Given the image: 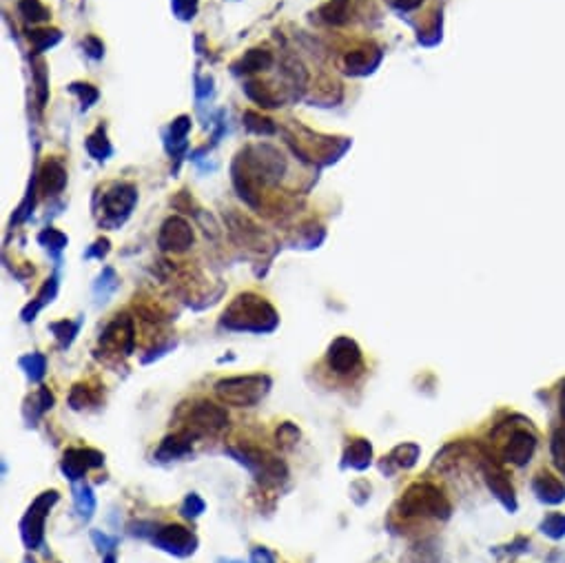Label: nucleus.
<instances>
[{
    "mask_svg": "<svg viewBox=\"0 0 565 563\" xmlns=\"http://www.w3.org/2000/svg\"><path fill=\"white\" fill-rule=\"evenodd\" d=\"M158 244L162 251L182 253L193 244V229H191V225L182 218H169L160 229Z\"/></svg>",
    "mask_w": 565,
    "mask_h": 563,
    "instance_id": "8",
    "label": "nucleus"
},
{
    "mask_svg": "<svg viewBox=\"0 0 565 563\" xmlns=\"http://www.w3.org/2000/svg\"><path fill=\"white\" fill-rule=\"evenodd\" d=\"M153 541L162 550H166V553H173L177 557H186L196 550V536L182 526H164L162 530L156 532Z\"/></svg>",
    "mask_w": 565,
    "mask_h": 563,
    "instance_id": "10",
    "label": "nucleus"
},
{
    "mask_svg": "<svg viewBox=\"0 0 565 563\" xmlns=\"http://www.w3.org/2000/svg\"><path fill=\"white\" fill-rule=\"evenodd\" d=\"M133 200H135V195H133V189L131 187H118L115 191H111L107 195V211L113 213V215H120V213H126L129 208L133 206Z\"/></svg>",
    "mask_w": 565,
    "mask_h": 563,
    "instance_id": "18",
    "label": "nucleus"
},
{
    "mask_svg": "<svg viewBox=\"0 0 565 563\" xmlns=\"http://www.w3.org/2000/svg\"><path fill=\"white\" fill-rule=\"evenodd\" d=\"M230 455L237 457V459L247 466L249 470H253L258 475L260 481L268 483V486H277L286 479V466L281 464L277 457L268 455L264 450L258 448H242V450H230Z\"/></svg>",
    "mask_w": 565,
    "mask_h": 563,
    "instance_id": "5",
    "label": "nucleus"
},
{
    "mask_svg": "<svg viewBox=\"0 0 565 563\" xmlns=\"http://www.w3.org/2000/svg\"><path fill=\"white\" fill-rule=\"evenodd\" d=\"M298 439H300V430L295 428L293 424L286 422V424H281V426L277 428V441H279L284 448H291Z\"/></svg>",
    "mask_w": 565,
    "mask_h": 563,
    "instance_id": "28",
    "label": "nucleus"
},
{
    "mask_svg": "<svg viewBox=\"0 0 565 563\" xmlns=\"http://www.w3.org/2000/svg\"><path fill=\"white\" fill-rule=\"evenodd\" d=\"M94 541L100 546V550H111L115 546V539H109L107 534H100V532H94Z\"/></svg>",
    "mask_w": 565,
    "mask_h": 563,
    "instance_id": "33",
    "label": "nucleus"
},
{
    "mask_svg": "<svg viewBox=\"0 0 565 563\" xmlns=\"http://www.w3.org/2000/svg\"><path fill=\"white\" fill-rule=\"evenodd\" d=\"M24 369H27V375L31 382H41V379L45 377V369H47V359L43 355H38V352H31L29 357H24L20 362Z\"/></svg>",
    "mask_w": 565,
    "mask_h": 563,
    "instance_id": "23",
    "label": "nucleus"
},
{
    "mask_svg": "<svg viewBox=\"0 0 565 563\" xmlns=\"http://www.w3.org/2000/svg\"><path fill=\"white\" fill-rule=\"evenodd\" d=\"M534 448H536L534 435H530L528 430H517V433L510 435L508 446L504 450V457H506V462H510V464L523 466V464L530 462V457L534 455Z\"/></svg>",
    "mask_w": 565,
    "mask_h": 563,
    "instance_id": "12",
    "label": "nucleus"
},
{
    "mask_svg": "<svg viewBox=\"0 0 565 563\" xmlns=\"http://www.w3.org/2000/svg\"><path fill=\"white\" fill-rule=\"evenodd\" d=\"M419 459V446L417 443H402V446H397L390 455V462L397 464L399 468H410L415 466Z\"/></svg>",
    "mask_w": 565,
    "mask_h": 563,
    "instance_id": "19",
    "label": "nucleus"
},
{
    "mask_svg": "<svg viewBox=\"0 0 565 563\" xmlns=\"http://www.w3.org/2000/svg\"><path fill=\"white\" fill-rule=\"evenodd\" d=\"M182 513H184L186 517H198L200 513H204V501L200 499L198 494H189L186 499H184Z\"/></svg>",
    "mask_w": 565,
    "mask_h": 563,
    "instance_id": "30",
    "label": "nucleus"
},
{
    "mask_svg": "<svg viewBox=\"0 0 565 563\" xmlns=\"http://www.w3.org/2000/svg\"><path fill=\"white\" fill-rule=\"evenodd\" d=\"M20 9H22V14L31 18V20H43L47 18V9L38 3V0H22L20 3Z\"/></svg>",
    "mask_w": 565,
    "mask_h": 563,
    "instance_id": "29",
    "label": "nucleus"
},
{
    "mask_svg": "<svg viewBox=\"0 0 565 563\" xmlns=\"http://www.w3.org/2000/svg\"><path fill=\"white\" fill-rule=\"evenodd\" d=\"M532 488H534L538 499L545 501V504H561L565 499V486L557 477H552L548 473L538 475L532 483Z\"/></svg>",
    "mask_w": 565,
    "mask_h": 563,
    "instance_id": "14",
    "label": "nucleus"
},
{
    "mask_svg": "<svg viewBox=\"0 0 565 563\" xmlns=\"http://www.w3.org/2000/svg\"><path fill=\"white\" fill-rule=\"evenodd\" d=\"M561 422H563L561 428H565V382L561 386Z\"/></svg>",
    "mask_w": 565,
    "mask_h": 563,
    "instance_id": "35",
    "label": "nucleus"
},
{
    "mask_svg": "<svg viewBox=\"0 0 565 563\" xmlns=\"http://www.w3.org/2000/svg\"><path fill=\"white\" fill-rule=\"evenodd\" d=\"M222 324L226 329L233 331H255V333H268L277 326V313L273 306L266 302L264 297H258L253 293H244L233 299L224 311Z\"/></svg>",
    "mask_w": 565,
    "mask_h": 563,
    "instance_id": "1",
    "label": "nucleus"
},
{
    "mask_svg": "<svg viewBox=\"0 0 565 563\" xmlns=\"http://www.w3.org/2000/svg\"><path fill=\"white\" fill-rule=\"evenodd\" d=\"M56 326H60V329H62V333H60V331L56 333V335H58V339H60V344H62V346L71 344V339H73L75 331H78V326L71 324V322H60V324H56Z\"/></svg>",
    "mask_w": 565,
    "mask_h": 563,
    "instance_id": "31",
    "label": "nucleus"
},
{
    "mask_svg": "<svg viewBox=\"0 0 565 563\" xmlns=\"http://www.w3.org/2000/svg\"><path fill=\"white\" fill-rule=\"evenodd\" d=\"M485 481H487V486H490L492 494L497 497V499L504 504L508 510H515L517 508V501H515V490H512L510 486V481L506 479V475L501 473V470L497 468H485Z\"/></svg>",
    "mask_w": 565,
    "mask_h": 563,
    "instance_id": "13",
    "label": "nucleus"
},
{
    "mask_svg": "<svg viewBox=\"0 0 565 563\" xmlns=\"http://www.w3.org/2000/svg\"><path fill=\"white\" fill-rule=\"evenodd\" d=\"M58 501V492L56 490H49V492H43L38 499L31 504V508L27 510V515L20 521V534H22V541L27 548H38L43 541V532H45V519L49 515L51 506Z\"/></svg>",
    "mask_w": 565,
    "mask_h": 563,
    "instance_id": "6",
    "label": "nucleus"
},
{
    "mask_svg": "<svg viewBox=\"0 0 565 563\" xmlns=\"http://www.w3.org/2000/svg\"><path fill=\"white\" fill-rule=\"evenodd\" d=\"M133 335L135 333H133L131 318L118 315V320H113L107 326V331L102 333L100 344L105 346L107 350H111V352H122V355H129V352L133 350V342H135Z\"/></svg>",
    "mask_w": 565,
    "mask_h": 563,
    "instance_id": "9",
    "label": "nucleus"
},
{
    "mask_svg": "<svg viewBox=\"0 0 565 563\" xmlns=\"http://www.w3.org/2000/svg\"><path fill=\"white\" fill-rule=\"evenodd\" d=\"M271 62H273V58H271V54H268V51L253 49V51H249V54L242 58V69L244 71H260V69H266Z\"/></svg>",
    "mask_w": 565,
    "mask_h": 563,
    "instance_id": "22",
    "label": "nucleus"
},
{
    "mask_svg": "<svg viewBox=\"0 0 565 563\" xmlns=\"http://www.w3.org/2000/svg\"><path fill=\"white\" fill-rule=\"evenodd\" d=\"M377 60L368 58V49H355V51H351L348 56H346V67L353 69V71H366Z\"/></svg>",
    "mask_w": 565,
    "mask_h": 563,
    "instance_id": "24",
    "label": "nucleus"
},
{
    "mask_svg": "<svg viewBox=\"0 0 565 563\" xmlns=\"http://www.w3.org/2000/svg\"><path fill=\"white\" fill-rule=\"evenodd\" d=\"M73 492H75V508H78V513L85 519H89L96 510V497H94L91 488L85 486V483H78V486L73 488Z\"/></svg>",
    "mask_w": 565,
    "mask_h": 563,
    "instance_id": "20",
    "label": "nucleus"
},
{
    "mask_svg": "<svg viewBox=\"0 0 565 563\" xmlns=\"http://www.w3.org/2000/svg\"><path fill=\"white\" fill-rule=\"evenodd\" d=\"M105 563H115V557H113V555H109V557L105 559Z\"/></svg>",
    "mask_w": 565,
    "mask_h": 563,
    "instance_id": "36",
    "label": "nucleus"
},
{
    "mask_svg": "<svg viewBox=\"0 0 565 563\" xmlns=\"http://www.w3.org/2000/svg\"><path fill=\"white\" fill-rule=\"evenodd\" d=\"M399 510L406 517H448L450 504H448L446 494L439 488L430 486V483H415L402 497Z\"/></svg>",
    "mask_w": 565,
    "mask_h": 563,
    "instance_id": "3",
    "label": "nucleus"
},
{
    "mask_svg": "<svg viewBox=\"0 0 565 563\" xmlns=\"http://www.w3.org/2000/svg\"><path fill=\"white\" fill-rule=\"evenodd\" d=\"M268 386V377L264 375H244V377H226L215 384V395L224 404L237 406V408H249L264 399Z\"/></svg>",
    "mask_w": 565,
    "mask_h": 563,
    "instance_id": "2",
    "label": "nucleus"
},
{
    "mask_svg": "<svg viewBox=\"0 0 565 563\" xmlns=\"http://www.w3.org/2000/svg\"><path fill=\"white\" fill-rule=\"evenodd\" d=\"M184 433L189 437H200V435H215L226 428L228 415L211 401H198L191 406V411L184 419Z\"/></svg>",
    "mask_w": 565,
    "mask_h": 563,
    "instance_id": "4",
    "label": "nucleus"
},
{
    "mask_svg": "<svg viewBox=\"0 0 565 563\" xmlns=\"http://www.w3.org/2000/svg\"><path fill=\"white\" fill-rule=\"evenodd\" d=\"M251 559H253V563H275V561H273V557L268 555V550H264V548L253 550Z\"/></svg>",
    "mask_w": 565,
    "mask_h": 563,
    "instance_id": "32",
    "label": "nucleus"
},
{
    "mask_svg": "<svg viewBox=\"0 0 565 563\" xmlns=\"http://www.w3.org/2000/svg\"><path fill=\"white\" fill-rule=\"evenodd\" d=\"M324 20L332 24H342L348 20V0H330V3L322 9Z\"/></svg>",
    "mask_w": 565,
    "mask_h": 563,
    "instance_id": "21",
    "label": "nucleus"
},
{
    "mask_svg": "<svg viewBox=\"0 0 565 563\" xmlns=\"http://www.w3.org/2000/svg\"><path fill=\"white\" fill-rule=\"evenodd\" d=\"M105 462L98 450L91 448H71L65 452V459H62V473H65L71 481H78L80 477H85L87 470L98 468Z\"/></svg>",
    "mask_w": 565,
    "mask_h": 563,
    "instance_id": "11",
    "label": "nucleus"
},
{
    "mask_svg": "<svg viewBox=\"0 0 565 563\" xmlns=\"http://www.w3.org/2000/svg\"><path fill=\"white\" fill-rule=\"evenodd\" d=\"M264 85H258V83H251L249 85V96L253 98V100H258L260 104H264V107H277V100H275V96L271 94V91L268 89H262Z\"/></svg>",
    "mask_w": 565,
    "mask_h": 563,
    "instance_id": "26",
    "label": "nucleus"
},
{
    "mask_svg": "<svg viewBox=\"0 0 565 563\" xmlns=\"http://www.w3.org/2000/svg\"><path fill=\"white\" fill-rule=\"evenodd\" d=\"M94 401H96V397L91 395V392H89V388H87V386H82V384L73 386L71 395H69V404H71V408L80 411V408H85V406L94 404Z\"/></svg>",
    "mask_w": 565,
    "mask_h": 563,
    "instance_id": "25",
    "label": "nucleus"
},
{
    "mask_svg": "<svg viewBox=\"0 0 565 563\" xmlns=\"http://www.w3.org/2000/svg\"><path fill=\"white\" fill-rule=\"evenodd\" d=\"M328 366L337 375H351L362 366V350L351 337H337L328 348Z\"/></svg>",
    "mask_w": 565,
    "mask_h": 563,
    "instance_id": "7",
    "label": "nucleus"
},
{
    "mask_svg": "<svg viewBox=\"0 0 565 563\" xmlns=\"http://www.w3.org/2000/svg\"><path fill=\"white\" fill-rule=\"evenodd\" d=\"M392 5H395V7H399V9H404V11H408V9L419 7V5H421V0H392Z\"/></svg>",
    "mask_w": 565,
    "mask_h": 563,
    "instance_id": "34",
    "label": "nucleus"
},
{
    "mask_svg": "<svg viewBox=\"0 0 565 563\" xmlns=\"http://www.w3.org/2000/svg\"><path fill=\"white\" fill-rule=\"evenodd\" d=\"M370 457H372V448L366 439H353L351 446L346 448V466H351L355 470H364L370 466Z\"/></svg>",
    "mask_w": 565,
    "mask_h": 563,
    "instance_id": "16",
    "label": "nucleus"
},
{
    "mask_svg": "<svg viewBox=\"0 0 565 563\" xmlns=\"http://www.w3.org/2000/svg\"><path fill=\"white\" fill-rule=\"evenodd\" d=\"M543 532L550 534L552 539H559L565 534V517L563 515H552L543 521Z\"/></svg>",
    "mask_w": 565,
    "mask_h": 563,
    "instance_id": "27",
    "label": "nucleus"
},
{
    "mask_svg": "<svg viewBox=\"0 0 565 563\" xmlns=\"http://www.w3.org/2000/svg\"><path fill=\"white\" fill-rule=\"evenodd\" d=\"M41 187L45 193H54L65 187V169L56 160H47L41 171Z\"/></svg>",
    "mask_w": 565,
    "mask_h": 563,
    "instance_id": "17",
    "label": "nucleus"
},
{
    "mask_svg": "<svg viewBox=\"0 0 565 563\" xmlns=\"http://www.w3.org/2000/svg\"><path fill=\"white\" fill-rule=\"evenodd\" d=\"M191 439L184 430H179V433L166 437L162 441V446L158 448V459L160 462H169V459H177V457H182L191 450Z\"/></svg>",
    "mask_w": 565,
    "mask_h": 563,
    "instance_id": "15",
    "label": "nucleus"
}]
</instances>
